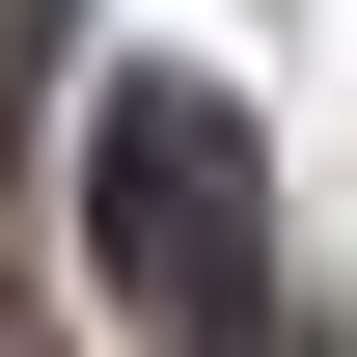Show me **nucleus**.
Here are the masks:
<instances>
[{
  "label": "nucleus",
  "mask_w": 357,
  "mask_h": 357,
  "mask_svg": "<svg viewBox=\"0 0 357 357\" xmlns=\"http://www.w3.org/2000/svg\"><path fill=\"white\" fill-rule=\"evenodd\" d=\"M83 248L165 357H248L275 330V192H248V110L220 83H110L83 110Z\"/></svg>",
  "instance_id": "nucleus-1"
},
{
  "label": "nucleus",
  "mask_w": 357,
  "mask_h": 357,
  "mask_svg": "<svg viewBox=\"0 0 357 357\" xmlns=\"http://www.w3.org/2000/svg\"><path fill=\"white\" fill-rule=\"evenodd\" d=\"M28 28H55V0H28Z\"/></svg>",
  "instance_id": "nucleus-2"
}]
</instances>
